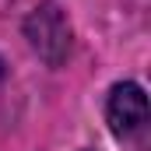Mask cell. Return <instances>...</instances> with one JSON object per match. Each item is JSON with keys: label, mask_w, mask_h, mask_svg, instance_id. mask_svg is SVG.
Wrapping results in <instances>:
<instances>
[{"label": "cell", "mask_w": 151, "mask_h": 151, "mask_svg": "<svg viewBox=\"0 0 151 151\" xmlns=\"http://www.w3.org/2000/svg\"><path fill=\"white\" fill-rule=\"evenodd\" d=\"M25 32L32 39L35 53L46 60V63H63V56L70 53V28H67V18L56 11V7H42L28 18Z\"/></svg>", "instance_id": "1"}, {"label": "cell", "mask_w": 151, "mask_h": 151, "mask_svg": "<svg viewBox=\"0 0 151 151\" xmlns=\"http://www.w3.org/2000/svg\"><path fill=\"white\" fill-rule=\"evenodd\" d=\"M106 119H109L113 134H119V137L137 134L148 123V95H144V88L134 84V81L116 84L109 91V102H106Z\"/></svg>", "instance_id": "2"}]
</instances>
